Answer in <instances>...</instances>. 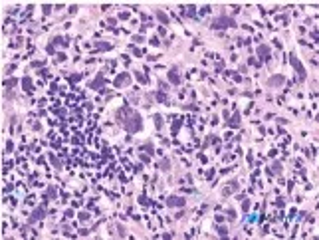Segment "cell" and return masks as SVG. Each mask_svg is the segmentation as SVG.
<instances>
[{
  "label": "cell",
  "mask_w": 319,
  "mask_h": 240,
  "mask_svg": "<svg viewBox=\"0 0 319 240\" xmlns=\"http://www.w3.org/2000/svg\"><path fill=\"white\" fill-rule=\"evenodd\" d=\"M4 86H6V88H14V86H18V82H16V80H6Z\"/></svg>",
  "instance_id": "cell-21"
},
{
  "label": "cell",
  "mask_w": 319,
  "mask_h": 240,
  "mask_svg": "<svg viewBox=\"0 0 319 240\" xmlns=\"http://www.w3.org/2000/svg\"><path fill=\"white\" fill-rule=\"evenodd\" d=\"M238 119H240V115L236 113V115L232 117V121H230V125H234V127H236V125H238Z\"/></svg>",
  "instance_id": "cell-25"
},
{
  "label": "cell",
  "mask_w": 319,
  "mask_h": 240,
  "mask_svg": "<svg viewBox=\"0 0 319 240\" xmlns=\"http://www.w3.org/2000/svg\"><path fill=\"white\" fill-rule=\"evenodd\" d=\"M52 46H68V40H64L62 36H56L52 40Z\"/></svg>",
  "instance_id": "cell-13"
},
{
  "label": "cell",
  "mask_w": 319,
  "mask_h": 240,
  "mask_svg": "<svg viewBox=\"0 0 319 240\" xmlns=\"http://www.w3.org/2000/svg\"><path fill=\"white\" fill-rule=\"evenodd\" d=\"M127 78H129V74H121V76H119V78H117V80L113 82V86H115V88H119V86H121V84H123V82H125Z\"/></svg>",
  "instance_id": "cell-15"
},
{
  "label": "cell",
  "mask_w": 319,
  "mask_h": 240,
  "mask_svg": "<svg viewBox=\"0 0 319 240\" xmlns=\"http://www.w3.org/2000/svg\"><path fill=\"white\" fill-rule=\"evenodd\" d=\"M184 198L182 196H177V194H173L169 200H167V206H171V208H175V206H184Z\"/></svg>",
  "instance_id": "cell-5"
},
{
  "label": "cell",
  "mask_w": 319,
  "mask_h": 240,
  "mask_svg": "<svg viewBox=\"0 0 319 240\" xmlns=\"http://www.w3.org/2000/svg\"><path fill=\"white\" fill-rule=\"evenodd\" d=\"M22 86H24V91H28V93H32V91H34V88H32V80H30V78H24V80H22Z\"/></svg>",
  "instance_id": "cell-10"
},
{
  "label": "cell",
  "mask_w": 319,
  "mask_h": 240,
  "mask_svg": "<svg viewBox=\"0 0 319 240\" xmlns=\"http://www.w3.org/2000/svg\"><path fill=\"white\" fill-rule=\"evenodd\" d=\"M248 64H250V66H260V62H256L254 58H250V62H248Z\"/></svg>",
  "instance_id": "cell-33"
},
{
  "label": "cell",
  "mask_w": 319,
  "mask_h": 240,
  "mask_svg": "<svg viewBox=\"0 0 319 240\" xmlns=\"http://www.w3.org/2000/svg\"><path fill=\"white\" fill-rule=\"evenodd\" d=\"M283 82H285V78H283V76H273V78L268 80V86H281Z\"/></svg>",
  "instance_id": "cell-7"
},
{
  "label": "cell",
  "mask_w": 319,
  "mask_h": 240,
  "mask_svg": "<svg viewBox=\"0 0 319 240\" xmlns=\"http://www.w3.org/2000/svg\"><path fill=\"white\" fill-rule=\"evenodd\" d=\"M169 78H171V82H173V84H177V86L181 84V76H179V72H177V68H173V70H171V74H169Z\"/></svg>",
  "instance_id": "cell-9"
},
{
  "label": "cell",
  "mask_w": 319,
  "mask_h": 240,
  "mask_svg": "<svg viewBox=\"0 0 319 240\" xmlns=\"http://www.w3.org/2000/svg\"><path fill=\"white\" fill-rule=\"evenodd\" d=\"M44 216H46V208H44V206H40V208H36V210L30 214L28 222H30V224H34V222H38V220H42Z\"/></svg>",
  "instance_id": "cell-3"
},
{
  "label": "cell",
  "mask_w": 319,
  "mask_h": 240,
  "mask_svg": "<svg viewBox=\"0 0 319 240\" xmlns=\"http://www.w3.org/2000/svg\"><path fill=\"white\" fill-rule=\"evenodd\" d=\"M103 84H105V78H103V74H97V78H95V80L89 84V88H91V90H97V88H101Z\"/></svg>",
  "instance_id": "cell-6"
},
{
  "label": "cell",
  "mask_w": 319,
  "mask_h": 240,
  "mask_svg": "<svg viewBox=\"0 0 319 240\" xmlns=\"http://www.w3.org/2000/svg\"><path fill=\"white\" fill-rule=\"evenodd\" d=\"M75 12H77V6H75V4H73V6H69V14H75Z\"/></svg>",
  "instance_id": "cell-30"
},
{
  "label": "cell",
  "mask_w": 319,
  "mask_h": 240,
  "mask_svg": "<svg viewBox=\"0 0 319 240\" xmlns=\"http://www.w3.org/2000/svg\"><path fill=\"white\" fill-rule=\"evenodd\" d=\"M155 123H157V127H163V117H161V115H155Z\"/></svg>",
  "instance_id": "cell-23"
},
{
  "label": "cell",
  "mask_w": 319,
  "mask_h": 240,
  "mask_svg": "<svg viewBox=\"0 0 319 240\" xmlns=\"http://www.w3.org/2000/svg\"><path fill=\"white\" fill-rule=\"evenodd\" d=\"M230 26H236V20L234 18H228V16H220V18H216L214 22H212V30H222V28H230Z\"/></svg>",
  "instance_id": "cell-2"
},
{
  "label": "cell",
  "mask_w": 319,
  "mask_h": 240,
  "mask_svg": "<svg viewBox=\"0 0 319 240\" xmlns=\"http://www.w3.org/2000/svg\"><path fill=\"white\" fill-rule=\"evenodd\" d=\"M56 60H58V62H64V60H66V54H58V58H56Z\"/></svg>",
  "instance_id": "cell-32"
},
{
  "label": "cell",
  "mask_w": 319,
  "mask_h": 240,
  "mask_svg": "<svg viewBox=\"0 0 319 240\" xmlns=\"http://www.w3.org/2000/svg\"><path fill=\"white\" fill-rule=\"evenodd\" d=\"M50 161L54 163V167H56V169H60V167H62V165H60V161H58V159H56L54 155H50Z\"/></svg>",
  "instance_id": "cell-22"
},
{
  "label": "cell",
  "mask_w": 319,
  "mask_h": 240,
  "mask_svg": "<svg viewBox=\"0 0 319 240\" xmlns=\"http://www.w3.org/2000/svg\"><path fill=\"white\" fill-rule=\"evenodd\" d=\"M81 76H83V74H75V76H69V82H71V84H75V82H79V80H81Z\"/></svg>",
  "instance_id": "cell-20"
},
{
  "label": "cell",
  "mask_w": 319,
  "mask_h": 240,
  "mask_svg": "<svg viewBox=\"0 0 319 240\" xmlns=\"http://www.w3.org/2000/svg\"><path fill=\"white\" fill-rule=\"evenodd\" d=\"M137 80H139L141 84H145V86L149 84V78H147V76H143V74H137Z\"/></svg>",
  "instance_id": "cell-19"
},
{
  "label": "cell",
  "mask_w": 319,
  "mask_h": 240,
  "mask_svg": "<svg viewBox=\"0 0 319 240\" xmlns=\"http://www.w3.org/2000/svg\"><path fill=\"white\" fill-rule=\"evenodd\" d=\"M226 228H222V226H218V234H220V236H226Z\"/></svg>",
  "instance_id": "cell-28"
},
{
  "label": "cell",
  "mask_w": 319,
  "mask_h": 240,
  "mask_svg": "<svg viewBox=\"0 0 319 240\" xmlns=\"http://www.w3.org/2000/svg\"><path fill=\"white\" fill-rule=\"evenodd\" d=\"M143 151H147V153H153V145H151V143L143 145Z\"/></svg>",
  "instance_id": "cell-27"
},
{
  "label": "cell",
  "mask_w": 319,
  "mask_h": 240,
  "mask_svg": "<svg viewBox=\"0 0 319 240\" xmlns=\"http://www.w3.org/2000/svg\"><path fill=\"white\" fill-rule=\"evenodd\" d=\"M256 52H258V56H268V54H270V48H268V46H258Z\"/></svg>",
  "instance_id": "cell-17"
},
{
  "label": "cell",
  "mask_w": 319,
  "mask_h": 240,
  "mask_svg": "<svg viewBox=\"0 0 319 240\" xmlns=\"http://www.w3.org/2000/svg\"><path fill=\"white\" fill-rule=\"evenodd\" d=\"M268 173H270V175H279V173H281V165H279V163H273L272 167L268 169Z\"/></svg>",
  "instance_id": "cell-12"
},
{
  "label": "cell",
  "mask_w": 319,
  "mask_h": 240,
  "mask_svg": "<svg viewBox=\"0 0 319 240\" xmlns=\"http://www.w3.org/2000/svg\"><path fill=\"white\" fill-rule=\"evenodd\" d=\"M242 208H244V210H248V208H250V202H248V200H244V202H242Z\"/></svg>",
  "instance_id": "cell-34"
},
{
  "label": "cell",
  "mask_w": 319,
  "mask_h": 240,
  "mask_svg": "<svg viewBox=\"0 0 319 240\" xmlns=\"http://www.w3.org/2000/svg\"><path fill=\"white\" fill-rule=\"evenodd\" d=\"M157 18H159V20H161L163 24H169V16H167V14H165L163 10H157Z\"/></svg>",
  "instance_id": "cell-14"
},
{
  "label": "cell",
  "mask_w": 319,
  "mask_h": 240,
  "mask_svg": "<svg viewBox=\"0 0 319 240\" xmlns=\"http://www.w3.org/2000/svg\"><path fill=\"white\" fill-rule=\"evenodd\" d=\"M79 220H83V222L89 220V214H87V212H79Z\"/></svg>",
  "instance_id": "cell-26"
},
{
  "label": "cell",
  "mask_w": 319,
  "mask_h": 240,
  "mask_svg": "<svg viewBox=\"0 0 319 240\" xmlns=\"http://www.w3.org/2000/svg\"><path fill=\"white\" fill-rule=\"evenodd\" d=\"M159 169H161V171H169V169H171V161H169V159H163L161 165H159Z\"/></svg>",
  "instance_id": "cell-16"
},
{
  "label": "cell",
  "mask_w": 319,
  "mask_h": 240,
  "mask_svg": "<svg viewBox=\"0 0 319 240\" xmlns=\"http://www.w3.org/2000/svg\"><path fill=\"white\" fill-rule=\"evenodd\" d=\"M119 18H121V20H127V18H129V14H127V12H121V14H119Z\"/></svg>",
  "instance_id": "cell-31"
},
{
  "label": "cell",
  "mask_w": 319,
  "mask_h": 240,
  "mask_svg": "<svg viewBox=\"0 0 319 240\" xmlns=\"http://www.w3.org/2000/svg\"><path fill=\"white\" fill-rule=\"evenodd\" d=\"M46 198H56V187H54V185L46 191Z\"/></svg>",
  "instance_id": "cell-18"
},
{
  "label": "cell",
  "mask_w": 319,
  "mask_h": 240,
  "mask_svg": "<svg viewBox=\"0 0 319 240\" xmlns=\"http://www.w3.org/2000/svg\"><path fill=\"white\" fill-rule=\"evenodd\" d=\"M228 218H236V212L232 208H228Z\"/></svg>",
  "instance_id": "cell-29"
},
{
  "label": "cell",
  "mask_w": 319,
  "mask_h": 240,
  "mask_svg": "<svg viewBox=\"0 0 319 240\" xmlns=\"http://www.w3.org/2000/svg\"><path fill=\"white\" fill-rule=\"evenodd\" d=\"M93 46H95V50H99V52H107V50L113 48L111 44H105V42H95Z\"/></svg>",
  "instance_id": "cell-11"
},
{
  "label": "cell",
  "mask_w": 319,
  "mask_h": 240,
  "mask_svg": "<svg viewBox=\"0 0 319 240\" xmlns=\"http://www.w3.org/2000/svg\"><path fill=\"white\" fill-rule=\"evenodd\" d=\"M238 189H240L238 181H230V183H228V189H224V196L230 194V192H234V191H238Z\"/></svg>",
  "instance_id": "cell-8"
},
{
  "label": "cell",
  "mask_w": 319,
  "mask_h": 240,
  "mask_svg": "<svg viewBox=\"0 0 319 240\" xmlns=\"http://www.w3.org/2000/svg\"><path fill=\"white\" fill-rule=\"evenodd\" d=\"M125 119H121V123H123V127L129 131V133H139L141 129H143V117L137 113V111H131L129 107H125Z\"/></svg>",
  "instance_id": "cell-1"
},
{
  "label": "cell",
  "mask_w": 319,
  "mask_h": 240,
  "mask_svg": "<svg viewBox=\"0 0 319 240\" xmlns=\"http://www.w3.org/2000/svg\"><path fill=\"white\" fill-rule=\"evenodd\" d=\"M194 10H196V8H194V6H190V8H188V16H194Z\"/></svg>",
  "instance_id": "cell-36"
},
{
  "label": "cell",
  "mask_w": 319,
  "mask_h": 240,
  "mask_svg": "<svg viewBox=\"0 0 319 240\" xmlns=\"http://www.w3.org/2000/svg\"><path fill=\"white\" fill-rule=\"evenodd\" d=\"M157 99H159V101H167V95H165V91H159V93H157Z\"/></svg>",
  "instance_id": "cell-24"
},
{
  "label": "cell",
  "mask_w": 319,
  "mask_h": 240,
  "mask_svg": "<svg viewBox=\"0 0 319 240\" xmlns=\"http://www.w3.org/2000/svg\"><path fill=\"white\" fill-rule=\"evenodd\" d=\"M50 10H52V6H48V4H44V14H50Z\"/></svg>",
  "instance_id": "cell-35"
},
{
  "label": "cell",
  "mask_w": 319,
  "mask_h": 240,
  "mask_svg": "<svg viewBox=\"0 0 319 240\" xmlns=\"http://www.w3.org/2000/svg\"><path fill=\"white\" fill-rule=\"evenodd\" d=\"M289 62H291V66H293V68L297 70V76H299V80H305V72H303V66L299 64V60H297V58H295L293 54L289 56Z\"/></svg>",
  "instance_id": "cell-4"
}]
</instances>
